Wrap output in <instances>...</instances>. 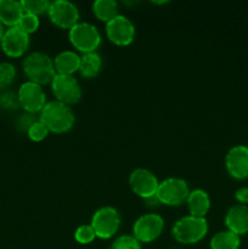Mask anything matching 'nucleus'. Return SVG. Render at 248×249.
Returning <instances> with one entry per match:
<instances>
[{
    "mask_svg": "<svg viewBox=\"0 0 248 249\" xmlns=\"http://www.w3.org/2000/svg\"><path fill=\"white\" fill-rule=\"evenodd\" d=\"M39 121L48 128L49 131L56 134L67 133L74 125L75 116L73 109L68 105L53 100L46 102L40 111Z\"/></svg>",
    "mask_w": 248,
    "mask_h": 249,
    "instance_id": "nucleus-1",
    "label": "nucleus"
},
{
    "mask_svg": "<svg viewBox=\"0 0 248 249\" xmlns=\"http://www.w3.org/2000/svg\"><path fill=\"white\" fill-rule=\"evenodd\" d=\"M22 67L24 74L31 82L40 85L51 83L56 74L53 60L41 51H34L27 55L22 63Z\"/></svg>",
    "mask_w": 248,
    "mask_h": 249,
    "instance_id": "nucleus-2",
    "label": "nucleus"
},
{
    "mask_svg": "<svg viewBox=\"0 0 248 249\" xmlns=\"http://www.w3.org/2000/svg\"><path fill=\"white\" fill-rule=\"evenodd\" d=\"M208 232L206 218L185 215L177 219L172 228V235L177 242L182 245H195L199 242Z\"/></svg>",
    "mask_w": 248,
    "mask_h": 249,
    "instance_id": "nucleus-3",
    "label": "nucleus"
},
{
    "mask_svg": "<svg viewBox=\"0 0 248 249\" xmlns=\"http://www.w3.org/2000/svg\"><path fill=\"white\" fill-rule=\"evenodd\" d=\"M71 44L82 53H95L101 44V34L96 26L89 22H78L68 32Z\"/></svg>",
    "mask_w": 248,
    "mask_h": 249,
    "instance_id": "nucleus-4",
    "label": "nucleus"
},
{
    "mask_svg": "<svg viewBox=\"0 0 248 249\" xmlns=\"http://www.w3.org/2000/svg\"><path fill=\"white\" fill-rule=\"evenodd\" d=\"M90 225L94 229L96 237L108 240L118 232L121 226V214L111 206L101 207L92 214Z\"/></svg>",
    "mask_w": 248,
    "mask_h": 249,
    "instance_id": "nucleus-5",
    "label": "nucleus"
},
{
    "mask_svg": "<svg viewBox=\"0 0 248 249\" xmlns=\"http://www.w3.org/2000/svg\"><path fill=\"white\" fill-rule=\"evenodd\" d=\"M189 194V185L185 180L180 178H168L159 182L156 196L160 204L177 207L186 202Z\"/></svg>",
    "mask_w": 248,
    "mask_h": 249,
    "instance_id": "nucleus-6",
    "label": "nucleus"
},
{
    "mask_svg": "<svg viewBox=\"0 0 248 249\" xmlns=\"http://www.w3.org/2000/svg\"><path fill=\"white\" fill-rule=\"evenodd\" d=\"M164 229V219L156 213H146L139 216L133 225V236L140 243H150L157 240Z\"/></svg>",
    "mask_w": 248,
    "mask_h": 249,
    "instance_id": "nucleus-7",
    "label": "nucleus"
},
{
    "mask_svg": "<svg viewBox=\"0 0 248 249\" xmlns=\"http://www.w3.org/2000/svg\"><path fill=\"white\" fill-rule=\"evenodd\" d=\"M50 84L56 100L68 106L77 104L82 97V88L73 75L55 74Z\"/></svg>",
    "mask_w": 248,
    "mask_h": 249,
    "instance_id": "nucleus-8",
    "label": "nucleus"
},
{
    "mask_svg": "<svg viewBox=\"0 0 248 249\" xmlns=\"http://www.w3.org/2000/svg\"><path fill=\"white\" fill-rule=\"evenodd\" d=\"M18 105L27 113L40 112L46 105V95L43 85L27 80L19 87L17 92Z\"/></svg>",
    "mask_w": 248,
    "mask_h": 249,
    "instance_id": "nucleus-9",
    "label": "nucleus"
},
{
    "mask_svg": "<svg viewBox=\"0 0 248 249\" xmlns=\"http://www.w3.org/2000/svg\"><path fill=\"white\" fill-rule=\"evenodd\" d=\"M48 16L55 26L63 29H71L80 18L77 5L68 0H56L50 2Z\"/></svg>",
    "mask_w": 248,
    "mask_h": 249,
    "instance_id": "nucleus-10",
    "label": "nucleus"
},
{
    "mask_svg": "<svg viewBox=\"0 0 248 249\" xmlns=\"http://www.w3.org/2000/svg\"><path fill=\"white\" fill-rule=\"evenodd\" d=\"M106 36L113 44L126 46L135 38V26L124 15H117L106 23Z\"/></svg>",
    "mask_w": 248,
    "mask_h": 249,
    "instance_id": "nucleus-11",
    "label": "nucleus"
},
{
    "mask_svg": "<svg viewBox=\"0 0 248 249\" xmlns=\"http://www.w3.org/2000/svg\"><path fill=\"white\" fill-rule=\"evenodd\" d=\"M159 181L151 170L136 168L129 175V186L140 198L146 199L157 194Z\"/></svg>",
    "mask_w": 248,
    "mask_h": 249,
    "instance_id": "nucleus-12",
    "label": "nucleus"
},
{
    "mask_svg": "<svg viewBox=\"0 0 248 249\" xmlns=\"http://www.w3.org/2000/svg\"><path fill=\"white\" fill-rule=\"evenodd\" d=\"M225 168L231 178L245 180L248 178V146L236 145L225 156Z\"/></svg>",
    "mask_w": 248,
    "mask_h": 249,
    "instance_id": "nucleus-13",
    "label": "nucleus"
},
{
    "mask_svg": "<svg viewBox=\"0 0 248 249\" xmlns=\"http://www.w3.org/2000/svg\"><path fill=\"white\" fill-rule=\"evenodd\" d=\"M2 51L10 57H19L23 55L29 46V36L17 26L10 27L5 31L0 43Z\"/></svg>",
    "mask_w": 248,
    "mask_h": 249,
    "instance_id": "nucleus-14",
    "label": "nucleus"
},
{
    "mask_svg": "<svg viewBox=\"0 0 248 249\" xmlns=\"http://www.w3.org/2000/svg\"><path fill=\"white\" fill-rule=\"evenodd\" d=\"M226 230L242 236L248 233V206L245 204H235L230 207L225 214Z\"/></svg>",
    "mask_w": 248,
    "mask_h": 249,
    "instance_id": "nucleus-15",
    "label": "nucleus"
},
{
    "mask_svg": "<svg viewBox=\"0 0 248 249\" xmlns=\"http://www.w3.org/2000/svg\"><path fill=\"white\" fill-rule=\"evenodd\" d=\"M186 204L190 215L206 218L207 213L211 209V197L202 189L192 190L187 196Z\"/></svg>",
    "mask_w": 248,
    "mask_h": 249,
    "instance_id": "nucleus-16",
    "label": "nucleus"
},
{
    "mask_svg": "<svg viewBox=\"0 0 248 249\" xmlns=\"http://www.w3.org/2000/svg\"><path fill=\"white\" fill-rule=\"evenodd\" d=\"M53 60L56 74L73 75L79 71L80 56L75 51L63 50L58 53Z\"/></svg>",
    "mask_w": 248,
    "mask_h": 249,
    "instance_id": "nucleus-17",
    "label": "nucleus"
},
{
    "mask_svg": "<svg viewBox=\"0 0 248 249\" xmlns=\"http://www.w3.org/2000/svg\"><path fill=\"white\" fill-rule=\"evenodd\" d=\"M23 14L21 1L0 0V22L4 26H7L9 28L17 26Z\"/></svg>",
    "mask_w": 248,
    "mask_h": 249,
    "instance_id": "nucleus-18",
    "label": "nucleus"
},
{
    "mask_svg": "<svg viewBox=\"0 0 248 249\" xmlns=\"http://www.w3.org/2000/svg\"><path fill=\"white\" fill-rule=\"evenodd\" d=\"M102 68V58L99 53H88L80 56L79 71L78 72L84 78H94L100 73Z\"/></svg>",
    "mask_w": 248,
    "mask_h": 249,
    "instance_id": "nucleus-19",
    "label": "nucleus"
},
{
    "mask_svg": "<svg viewBox=\"0 0 248 249\" xmlns=\"http://www.w3.org/2000/svg\"><path fill=\"white\" fill-rule=\"evenodd\" d=\"M240 245V236L229 230L219 231L211 240V249H238Z\"/></svg>",
    "mask_w": 248,
    "mask_h": 249,
    "instance_id": "nucleus-20",
    "label": "nucleus"
},
{
    "mask_svg": "<svg viewBox=\"0 0 248 249\" xmlns=\"http://www.w3.org/2000/svg\"><path fill=\"white\" fill-rule=\"evenodd\" d=\"M92 12L102 22H108L118 14V4L114 0H96L92 4Z\"/></svg>",
    "mask_w": 248,
    "mask_h": 249,
    "instance_id": "nucleus-21",
    "label": "nucleus"
},
{
    "mask_svg": "<svg viewBox=\"0 0 248 249\" xmlns=\"http://www.w3.org/2000/svg\"><path fill=\"white\" fill-rule=\"evenodd\" d=\"M21 5L24 14L35 15L39 17V15L49 11L50 1L49 0H22Z\"/></svg>",
    "mask_w": 248,
    "mask_h": 249,
    "instance_id": "nucleus-22",
    "label": "nucleus"
},
{
    "mask_svg": "<svg viewBox=\"0 0 248 249\" xmlns=\"http://www.w3.org/2000/svg\"><path fill=\"white\" fill-rule=\"evenodd\" d=\"M74 238L80 245H89L96 238V235L90 224H83L75 229Z\"/></svg>",
    "mask_w": 248,
    "mask_h": 249,
    "instance_id": "nucleus-23",
    "label": "nucleus"
},
{
    "mask_svg": "<svg viewBox=\"0 0 248 249\" xmlns=\"http://www.w3.org/2000/svg\"><path fill=\"white\" fill-rule=\"evenodd\" d=\"M16 77V68L10 62L0 63V89H6Z\"/></svg>",
    "mask_w": 248,
    "mask_h": 249,
    "instance_id": "nucleus-24",
    "label": "nucleus"
},
{
    "mask_svg": "<svg viewBox=\"0 0 248 249\" xmlns=\"http://www.w3.org/2000/svg\"><path fill=\"white\" fill-rule=\"evenodd\" d=\"M39 24H40V21H39L38 16L31 14H23L17 27L29 36V34L34 33L39 28Z\"/></svg>",
    "mask_w": 248,
    "mask_h": 249,
    "instance_id": "nucleus-25",
    "label": "nucleus"
},
{
    "mask_svg": "<svg viewBox=\"0 0 248 249\" xmlns=\"http://www.w3.org/2000/svg\"><path fill=\"white\" fill-rule=\"evenodd\" d=\"M109 249H141V243L133 235H122L112 242Z\"/></svg>",
    "mask_w": 248,
    "mask_h": 249,
    "instance_id": "nucleus-26",
    "label": "nucleus"
},
{
    "mask_svg": "<svg viewBox=\"0 0 248 249\" xmlns=\"http://www.w3.org/2000/svg\"><path fill=\"white\" fill-rule=\"evenodd\" d=\"M49 133H50V131L48 130V128H46L40 121H35L33 124H32L31 128L28 129L27 135H28V138L31 139L32 141L39 142V141H43L44 139L48 136Z\"/></svg>",
    "mask_w": 248,
    "mask_h": 249,
    "instance_id": "nucleus-27",
    "label": "nucleus"
},
{
    "mask_svg": "<svg viewBox=\"0 0 248 249\" xmlns=\"http://www.w3.org/2000/svg\"><path fill=\"white\" fill-rule=\"evenodd\" d=\"M18 105L17 95L12 91H5L0 95V106L4 108L12 109Z\"/></svg>",
    "mask_w": 248,
    "mask_h": 249,
    "instance_id": "nucleus-28",
    "label": "nucleus"
},
{
    "mask_svg": "<svg viewBox=\"0 0 248 249\" xmlns=\"http://www.w3.org/2000/svg\"><path fill=\"white\" fill-rule=\"evenodd\" d=\"M34 122H35V119H34L33 114L26 113V114H22V116L19 117L18 122H17V125H18L21 129H23V130L28 131V129L31 128V125L34 123Z\"/></svg>",
    "mask_w": 248,
    "mask_h": 249,
    "instance_id": "nucleus-29",
    "label": "nucleus"
},
{
    "mask_svg": "<svg viewBox=\"0 0 248 249\" xmlns=\"http://www.w3.org/2000/svg\"><path fill=\"white\" fill-rule=\"evenodd\" d=\"M235 198L240 204L248 206V186H243L240 187L238 190H236Z\"/></svg>",
    "mask_w": 248,
    "mask_h": 249,
    "instance_id": "nucleus-30",
    "label": "nucleus"
},
{
    "mask_svg": "<svg viewBox=\"0 0 248 249\" xmlns=\"http://www.w3.org/2000/svg\"><path fill=\"white\" fill-rule=\"evenodd\" d=\"M143 202H145V203H147L150 207H156V206H158V204H160L156 195L155 196H151V197H148V198L143 199Z\"/></svg>",
    "mask_w": 248,
    "mask_h": 249,
    "instance_id": "nucleus-31",
    "label": "nucleus"
},
{
    "mask_svg": "<svg viewBox=\"0 0 248 249\" xmlns=\"http://www.w3.org/2000/svg\"><path fill=\"white\" fill-rule=\"evenodd\" d=\"M5 31H6V29H5V26L1 23V22H0V43H1L2 36H4V34H5Z\"/></svg>",
    "mask_w": 248,
    "mask_h": 249,
    "instance_id": "nucleus-32",
    "label": "nucleus"
}]
</instances>
